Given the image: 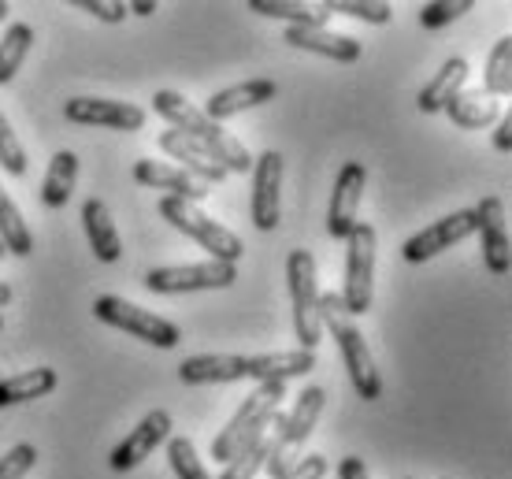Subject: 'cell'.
<instances>
[{
  "label": "cell",
  "instance_id": "cell-8",
  "mask_svg": "<svg viewBox=\"0 0 512 479\" xmlns=\"http://www.w3.org/2000/svg\"><path fill=\"white\" fill-rule=\"evenodd\" d=\"M375 298V227L357 223L346 238V283H342V305L349 316L372 312Z\"/></svg>",
  "mask_w": 512,
  "mask_h": 479
},
{
  "label": "cell",
  "instance_id": "cell-45",
  "mask_svg": "<svg viewBox=\"0 0 512 479\" xmlns=\"http://www.w3.org/2000/svg\"><path fill=\"white\" fill-rule=\"evenodd\" d=\"M0 260H4V246H0Z\"/></svg>",
  "mask_w": 512,
  "mask_h": 479
},
{
  "label": "cell",
  "instance_id": "cell-1",
  "mask_svg": "<svg viewBox=\"0 0 512 479\" xmlns=\"http://www.w3.org/2000/svg\"><path fill=\"white\" fill-rule=\"evenodd\" d=\"M153 108H156V116H164L167 123L179 130V134H186L193 145H201L227 175H249V171H253L249 149H245L234 134H227L219 123H212V119H208L193 101H186L182 93L160 90L153 97Z\"/></svg>",
  "mask_w": 512,
  "mask_h": 479
},
{
  "label": "cell",
  "instance_id": "cell-41",
  "mask_svg": "<svg viewBox=\"0 0 512 479\" xmlns=\"http://www.w3.org/2000/svg\"><path fill=\"white\" fill-rule=\"evenodd\" d=\"M156 8H160L156 0H134V4H127V15H141V19H149Z\"/></svg>",
  "mask_w": 512,
  "mask_h": 479
},
{
  "label": "cell",
  "instance_id": "cell-18",
  "mask_svg": "<svg viewBox=\"0 0 512 479\" xmlns=\"http://www.w3.org/2000/svg\"><path fill=\"white\" fill-rule=\"evenodd\" d=\"M286 45L327 56L334 64H357L360 60V41L349 34H334L327 26H286Z\"/></svg>",
  "mask_w": 512,
  "mask_h": 479
},
{
  "label": "cell",
  "instance_id": "cell-9",
  "mask_svg": "<svg viewBox=\"0 0 512 479\" xmlns=\"http://www.w3.org/2000/svg\"><path fill=\"white\" fill-rule=\"evenodd\" d=\"M238 279L234 264L223 260H201V264H175V268H153L145 275V286L153 294H193V290H227Z\"/></svg>",
  "mask_w": 512,
  "mask_h": 479
},
{
  "label": "cell",
  "instance_id": "cell-19",
  "mask_svg": "<svg viewBox=\"0 0 512 479\" xmlns=\"http://www.w3.org/2000/svg\"><path fill=\"white\" fill-rule=\"evenodd\" d=\"M134 179L145 186V190H164L167 197H179V201H205L212 190L201 186L197 179H190L182 168H171V164H160V160H138L134 164Z\"/></svg>",
  "mask_w": 512,
  "mask_h": 479
},
{
  "label": "cell",
  "instance_id": "cell-5",
  "mask_svg": "<svg viewBox=\"0 0 512 479\" xmlns=\"http://www.w3.org/2000/svg\"><path fill=\"white\" fill-rule=\"evenodd\" d=\"M286 283H290V305H294L297 350L316 353V346L323 342V324L320 286H316V257L308 249H290V257H286Z\"/></svg>",
  "mask_w": 512,
  "mask_h": 479
},
{
  "label": "cell",
  "instance_id": "cell-14",
  "mask_svg": "<svg viewBox=\"0 0 512 479\" xmlns=\"http://www.w3.org/2000/svg\"><path fill=\"white\" fill-rule=\"evenodd\" d=\"M279 190H282V153L268 149L253 160V227L275 231L279 227Z\"/></svg>",
  "mask_w": 512,
  "mask_h": 479
},
{
  "label": "cell",
  "instance_id": "cell-24",
  "mask_svg": "<svg viewBox=\"0 0 512 479\" xmlns=\"http://www.w3.org/2000/svg\"><path fill=\"white\" fill-rule=\"evenodd\" d=\"M60 376L56 368H30V372H19V376L0 379V409L8 405H26V402H38V398H49L56 390Z\"/></svg>",
  "mask_w": 512,
  "mask_h": 479
},
{
  "label": "cell",
  "instance_id": "cell-34",
  "mask_svg": "<svg viewBox=\"0 0 512 479\" xmlns=\"http://www.w3.org/2000/svg\"><path fill=\"white\" fill-rule=\"evenodd\" d=\"M0 164H4V171L15 175V179L26 175V149H23V142L15 138V130L4 112H0Z\"/></svg>",
  "mask_w": 512,
  "mask_h": 479
},
{
  "label": "cell",
  "instance_id": "cell-28",
  "mask_svg": "<svg viewBox=\"0 0 512 479\" xmlns=\"http://www.w3.org/2000/svg\"><path fill=\"white\" fill-rule=\"evenodd\" d=\"M30 45H34V26L30 23H12L4 30V38H0V86H8L19 75Z\"/></svg>",
  "mask_w": 512,
  "mask_h": 479
},
{
  "label": "cell",
  "instance_id": "cell-20",
  "mask_svg": "<svg viewBox=\"0 0 512 479\" xmlns=\"http://www.w3.org/2000/svg\"><path fill=\"white\" fill-rule=\"evenodd\" d=\"M160 149H164L171 160H179L182 171H186L190 179L201 182V186H208V190L227 179V171L219 168L201 145H193L186 134H179V130H164V134H160Z\"/></svg>",
  "mask_w": 512,
  "mask_h": 479
},
{
  "label": "cell",
  "instance_id": "cell-33",
  "mask_svg": "<svg viewBox=\"0 0 512 479\" xmlns=\"http://www.w3.org/2000/svg\"><path fill=\"white\" fill-rule=\"evenodd\" d=\"M268 454H271V435H264V439L256 442V446H249L245 454L227 461L219 479H256L260 472H264V465H268Z\"/></svg>",
  "mask_w": 512,
  "mask_h": 479
},
{
  "label": "cell",
  "instance_id": "cell-4",
  "mask_svg": "<svg viewBox=\"0 0 512 479\" xmlns=\"http://www.w3.org/2000/svg\"><path fill=\"white\" fill-rule=\"evenodd\" d=\"M323 405H327V390L323 387H305L297 394L294 409L275 420V435H271V454H268V472L271 479L286 476L290 468L301 461V446L308 442L312 428H316V420L323 416Z\"/></svg>",
  "mask_w": 512,
  "mask_h": 479
},
{
  "label": "cell",
  "instance_id": "cell-21",
  "mask_svg": "<svg viewBox=\"0 0 512 479\" xmlns=\"http://www.w3.org/2000/svg\"><path fill=\"white\" fill-rule=\"evenodd\" d=\"M82 227H86L93 257L101 260V264H116L123 257V238H119L116 220H112V212H108V205H104L101 197H90L82 205Z\"/></svg>",
  "mask_w": 512,
  "mask_h": 479
},
{
  "label": "cell",
  "instance_id": "cell-3",
  "mask_svg": "<svg viewBox=\"0 0 512 479\" xmlns=\"http://www.w3.org/2000/svg\"><path fill=\"white\" fill-rule=\"evenodd\" d=\"M282 398H286V383H260L242 402V409L231 416V424L212 439V461L227 465L264 439L268 428H275V420H279Z\"/></svg>",
  "mask_w": 512,
  "mask_h": 479
},
{
  "label": "cell",
  "instance_id": "cell-44",
  "mask_svg": "<svg viewBox=\"0 0 512 479\" xmlns=\"http://www.w3.org/2000/svg\"><path fill=\"white\" fill-rule=\"evenodd\" d=\"M0 331H4V316H0Z\"/></svg>",
  "mask_w": 512,
  "mask_h": 479
},
{
  "label": "cell",
  "instance_id": "cell-37",
  "mask_svg": "<svg viewBox=\"0 0 512 479\" xmlns=\"http://www.w3.org/2000/svg\"><path fill=\"white\" fill-rule=\"evenodd\" d=\"M82 12H90L101 23H123L127 19V4L123 0H75Z\"/></svg>",
  "mask_w": 512,
  "mask_h": 479
},
{
  "label": "cell",
  "instance_id": "cell-23",
  "mask_svg": "<svg viewBox=\"0 0 512 479\" xmlns=\"http://www.w3.org/2000/svg\"><path fill=\"white\" fill-rule=\"evenodd\" d=\"M464 82H468V60H464V56H453V60H446V64L438 67L435 78L416 93V108L427 112V116H431V112H442L457 93H464Z\"/></svg>",
  "mask_w": 512,
  "mask_h": 479
},
{
  "label": "cell",
  "instance_id": "cell-26",
  "mask_svg": "<svg viewBox=\"0 0 512 479\" xmlns=\"http://www.w3.org/2000/svg\"><path fill=\"white\" fill-rule=\"evenodd\" d=\"M442 112H446V116L453 119L461 130H483V127H490V123H498L501 119L498 101L487 97V93H457Z\"/></svg>",
  "mask_w": 512,
  "mask_h": 479
},
{
  "label": "cell",
  "instance_id": "cell-25",
  "mask_svg": "<svg viewBox=\"0 0 512 479\" xmlns=\"http://www.w3.org/2000/svg\"><path fill=\"white\" fill-rule=\"evenodd\" d=\"M75 179H78V156L71 149H60V153L49 160V171H45V182H41V201L45 208H64L75 194Z\"/></svg>",
  "mask_w": 512,
  "mask_h": 479
},
{
  "label": "cell",
  "instance_id": "cell-16",
  "mask_svg": "<svg viewBox=\"0 0 512 479\" xmlns=\"http://www.w3.org/2000/svg\"><path fill=\"white\" fill-rule=\"evenodd\" d=\"M275 93H279V86H275L271 78H249V82H238V86H227V90L212 93L201 112H205L212 123H223V119L242 116V112H249V108L268 104Z\"/></svg>",
  "mask_w": 512,
  "mask_h": 479
},
{
  "label": "cell",
  "instance_id": "cell-2",
  "mask_svg": "<svg viewBox=\"0 0 512 479\" xmlns=\"http://www.w3.org/2000/svg\"><path fill=\"white\" fill-rule=\"evenodd\" d=\"M320 324L331 331V338L338 342V353L346 361L349 383L360 394V402H379L383 398V376L375 368V357L368 350V342L360 335V327L349 320L342 294H320Z\"/></svg>",
  "mask_w": 512,
  "mask_h": 479
},
{
  "label": "cell",
  "instance_id": "cell-40",
  "mask_svg": "<svg viewBox=\"0 0 512 479\" xmlns=\"http://www.w3.org/2000/svg\"><path fill=\"white\" fill-rule=\"evenodd\" d=\"M494 149H498V153H512V112L498 119V130H494Z\"/></svg>",
  "mask_w": 512,
  "mask_h": 479
},
{
  "label": "cell",
  "instance_id": "cell-13",
  "mask_svg": "<svg viewBox=\"0 0 512 479\" xmlns=\"http://www.w3.org/2000/svg\"><path fill=\"white\" fill-rule=\"evenodd\" d=\"M167 439H171V413H167V409H149V413L138 420V428H130V435H123V442L112 446L108 465L116 468V472H130V468H138L145 457H153L156 446Z\"/></svg>",
  "mask_w": 512,
  "mask_h": 479
},
{
  "label": "cell",
  "instance_id": "cell-31",
  "mask_svg": "<svg viewBox=\"0 0 512 479\" xmlns=\"http://www.w3.org/2000/svg\"><path fill=\"white\" fill-rule=\"evenodd\" d=\"M483 86H487V97L512 93V38L494 41V49L487 56V71H483Z\"/></svg>",
  "mask_w": 512,
  "mask_h": 479
},
{
  "label": "cell",
  "instance_id": "cell-39",
  "mask_svg": "<svg viewBox=\"0 0 512 479\" xmlns=\"http://www.w3.org/2000/svg\"><path fill=\"white\" fill-rule=\"evenodd\" d=\"M338 479H372V476H368V465L360 457H342L338 461Z\"/></svg>",
  "mask_w": 512,
  "mask_h": 479
},
{
  "label": "cell",
  "instance_id": "cell-35",
  "mask_svg": "<svg viewBox=\"0 0 512 479\" xmlns=\"http://www.w3.org/2000/svg\"><path fill=\"white\" fill-rule=\"evenodd\" d=\"M472 0H435V4H423L420 8V26L423 30H438V26L461 19L464 12H472Z\"/></svg>",
  "mask_w": 512,
  "mask_h": 479
},
{
  "label": "cell",
  "instance_id": "cell-47",
  "mask_svg": "<svg viewBox=\"0 0 512 479\" xmlns=\"http://www.w3.org/2000/svg\"><path fill=\"white\" fill-rule=\"evenodd\" d=\"M405 479H409V476H405Z\"/></svg>",
  "mask_w": 512,
  "mask_h": 479
},
{
  "label": "cell",
  "instance_id": "cell-6",
  "mask_svg": "<svg viewBox=\"0 0 512 479\" xmlns=\"http://www.w3.org/2000/svg\"><path fill=\"white\" fill-rule=\"evenodd\" d=\"M160 216H164L175 231L193 238L201 249H208V257L212 260H223V264H234V268L242 264V253H245L242 238H238L234 231H227L223 223H216L212 216H205L197 205L179 201V197H164V201H160Z\"/></svg>",
  "mask_w": 512,
  "mask_h": 479
},
{
  "label": "cell",
  "instance_id": "cell-29",
  "mask_svg": "<svg viewBox=\"0 0 512 479\" xmlns=\"http://www.w3.org/2000/svg\"><path fill=\"white\" fill-rule=\"evenodd\" d=\"M249 12L268 15V19H286L290 26H323L327 15L320 8H308L297 0H249Z\"/></svg>",
  "mask_w": 512,
  "mask_h": 479
},
{
  "label": "cell",
  "instance_id": "cell-36",
  "mask_svg": "<svg viewBox=\"0 0 512 479\" xmlns=\"http://www.w3.org/2000/svg\"><path fill=\"white\" fill-rule=\"evenodd\" d=\"M38 465V450L30 442H15L8 454L0 457V479H26Z\"/></svg>",
  "mask_w": 512,
  "mask_h": 479
},
{
  "label": "cell",
  "instance_id": "cell-43",
  "mask_svg": "<svg viewBox=\"0 0 512 479\" xmlns=\"http://www.w3.org/2000/svg\"><path fill=\"white\" fill-rule=\"evenodd\" d=\"M8 12H12V4H8V0H0V26H4V19H8Z\"/></svg>",
  "mask_w": 512,
  "mask_h": 479
},
{
  "label": "cell",
  "instance_id": "cell-11",
  "mask_svg": "<svg viewBox=\"0 0 512 479\" xmlns=\"http://www.w3.org/2000/svg\"><path fill=\"white\" fill-rule=\"evenodd\" d=\"M364 186H368V168L360 160H346L338 179H334L331 190V205H327V234L334 242H346L353 227H357L360 216V197H364Z\"/></svg>",
  "mask_w": 512,
  "mask_h": 479
},
{
  "label": "cell",
  "instance_id": "cell-27",
  "mask_svg": "<svg viewBox=\"0 0 512 479\" xmlns=\"http://www.w3.org/2000/svg\"><path fill=\"white\" fill-rule=\"evenodd\" d=\"M0 246L12 257H30L34 253V234L26 227L19 205L4 194V186H0Z\"/></svg>",
  "mask_w": 512,
  "mask_h": 479
},
{
  "label": "cell",
  "instance_id": "cell-17",
  "mask_svg": "<svg viewBox=\"0 0 512 479\" xmlns=\"http://www.w3.org/2000/svg\"><path fill=\"white\" fill-rule=\"evenodd\" d=\"M245 379L256 383H286V379L308 376L316 368V353L308 350H271V353H253L242 357Z\"/></svg>",
  "mask_w": 512,
  "mask_h": 479
},
{
  "label": "cell",
  "instance_id": "cell-22",
  "mask_svg": "<svg viewBox=\"0 0 512 479\" xmlns=\"http://www.w3.org/2000/svg\"><path fill=\"white\" fill-rule=\"evenodd\" d=\"M179 379L186 387H201V383H238L245 379L242 357L238 353H197L179 364Z\"/></svg>",
  "mask_w": 512,
  "mask_h": 479
},
{
  "label": "cell",
  "instance_id": "cell-42",
  "mask_svg": "<svg viewBox=\"0 0 512 479\" xmlns=\"http://www.w3.org/2000/svg\"><path fill=\"white\" fill-rule=\"evenodd\" d=\"M8 301H12V286H8V283H0V309H4Z\"/></svg>",
  "mask_w": 512,
  "mask_h": 479
},
{
  "label": "cell",
  "instance_id": "cell-10",
  "mask_svg": "<svg viewBox=\"0 0 512 479\" xmlns=\"http://www.w3.org/2000/svg\"><path fill=\"white\" fill-rule=\"evenodd\" d=\"M479 231V216H475V208H461V212H449L442 220H435L431 227H423L416 231L401 246V257L409 260V264H423V260L438 257V253H446L449 246H457L464 238H472Z\"/></svg>",
  "mask_w": 512,
  "mask_h": 479
},
{
  "label": "cell",
  "instance_id": "cell-7",
  "mask_svg": "<svg viewBox=\"0 0 512 479\" xmlns=\"http://www.w3.org/2000/svg\"><path fill=\"white\" fill-rule=\"evenodd\" d=\"M93 316L101 320V324L116 327V331H127L130 338H141V342H149L156 350H175L182 342V331L171 320L164 316H156V312L141 309L134 301H123L116 294H101V298L93 301Z\"/></svg>",
  "mask_w": 512,
  "mask_h": 479
},
{
  "label": "cell",
  "instance_id": "cell-12",
  "mask_svg": "<svg viewBox=\"0 0 512 479\" xmlns=\"http://www.w3.org/2000/svg\"><path fill=\"white\" fill-rule=\"evenodd\" d=\"M64 116L78 127H108L123 134L145 127V108L130 101H112V97H71L64 104Z\"/></svg>",
  "mask_w": 512,
  "mask_h": 479
},
{
  "label": "cell",
  "instance_id": "cell-30",
  "mask_svg": "<svg viewBox=\"0 0 512 479\" xmlns=\"http://www.w3.org/2000/svg\"><path fill=\"white\" fill-rule=\"evenodd\" d=\"M320 12L331 19V15H349V19H360V23L386 26L394 19V8L386 0H323Z\"/></svg>",
  "mask_w": 512,
  "mask_h": 479
},
{
  "label": "cell",
  "instance_id": "cell-38",
  "mask_svg": "<svg viewBox=\"0 0 512 479\" xmlns=\"http://www.w3.org/2000/svg\"><path fill=\"white\" fill-rule=\"evenodd\" d=\"M331 472V461L323 454H308V457H301L286 476H279V479H323Z\"/></svg>",
  "mask_w": 512,
  "mask_h": 479
},
{
  "label": "cell",
  "instance_id": "cell-46",
  "mask_svg": "<svg viewBox=\"0 0 512 479\" xmlns=\"http://www.w3.org/2000/svg\"><path fill=\"white\" fill-rule=\"evenodd\" d=\"M442 479H449V476H442Z\"/></svg>",
  "mask_w": 512,
  "mask_h": 479
},
{
  "label": "cell",
  "instance_id": "cell-32",
  "mask_svg": "<svg viewBox=\"0 0 512 479\" xmlns=\"http://www.w3.org/2000/svg\"><path fill=\"white\" fill-rule=\"evenodd\" d=\"M167 461H171V472L179 479H212V472L205 468V461L197 457V446L186 435H175L167 439Z\"/></svg>",
  "mask_w": 512,
  "mask_h": 479
},
{
  "label": "cell",
  "instance_id": "cell-15",
  "mask_svg": "<svg viewBox=\"0 0 512 479\" xmlns=\"http://www.w3.org/2000/svg\"><path fill=\"white\" fill-rule=\"evenodd\" d=\"M479 246H483V260H487L490 275H509V227H505V205L501 197H483L479 208Z\"/></svg>",
  "mask_w": 512,
  "mask_h": 479
}]
</instances>
